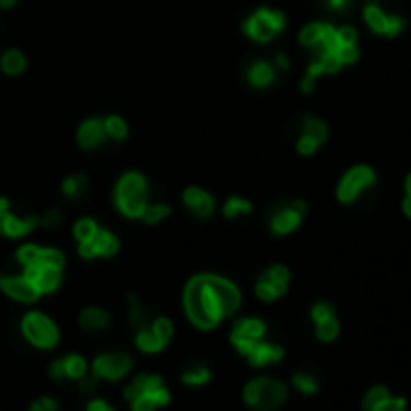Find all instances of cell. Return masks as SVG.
Instances as JSON below:
<instances>
[{
    "mask_svg": "<svg viewBox=\"0 0 411 411\" xmlns=\"http://www.w3.org/2000/svg\"><path fill=\"white\" fill-rule=\"evenodd\" d=\"M276 71H288L291 68V63H288V58L283 56V53H279V56H276Z\"/></svg>",
    "mask_w": 411,
    "mask_h": 411,
    "instance_id": "cell-43",
    "label": "cell"
},
{
    "mask_svg": "<svg viewBox=\"0 0 411 411\" xmlns=\"http://www.w3.org/2000/svg\"><path fill=\"white\" fill-rule=\"evenodd\" d=\"M29 411H58V407H56V402H53V400H48V397H41V400H36L32 404V409H29Z\"/></svg>",
    "mask_w": 411,
    "mask_h": 411,
    "instance_id": "cell-40",
    "label": "cell"
},
{
    "mask_svg": "<svg viewBox=\"0 0 411 411\" xmlns=\"http://www.w3.org/2000/svg\"><path fill=\"white\" fill-rule=\"evenodd\" d=\"M17 3H20V0H0V8H3V10H10V8H15Z\"/></svg>",
    "mask_w": 411,
    "mask_h": 411,
    "instance_id": "cell-46",
    "label": "cell"
},
{
    "mask_svg": "<svg viewBox=\"0 0 411 411\" xmlns=\"http://www.w3.org/2000/svg\"><path fill=\"white\" fill-rule=\"evenodd\" d=\"M375 184V172L368 165H358V167L348 170L346 175L341 177L339 189H336V196H339L341 204H353L360 196V192L370 189Z\"/></svg>",
    "mask_w": 411,
    "mask_h": 411,
    "instance_id": "cell-5",
    "label": "cell"
},
{
    "mask_svg": "<svg viewBox=\"0 0 411 411\" xmlns=\"http://www.w3.org/2000/svg\"><path fill=\"white\" fill-rule=\"evenodd\" d=\"M336 334H339V322H336V317H329V320H324V322H317V339H320V341H331Z\"/></svg>",
    "mask_w": 411,
    "mask_h": 411,
    "instance_id": "cell-31",
    "label": "cell"
},
{
    "mask_svg": "<svg viewBox=\"0 0 411 411\" xmlns=\"http://www.w3.org/2000/svg\"><path fill=\"white\" fill-rule=\"evenodd\" d=\"M78 145H80L83 150H97L104 145V140H107V131H104V121L97 119V116H90V119H85L80 126H78Z\"/></svg>",
    "mask_w": 411,
    "mask_h": 411,
    "instance_id": "cell-16",
    "label": "cell"
},
{
    "mask_svg": "<svg viewBox=\"0 0 411 411\" xmlns=\"http://www.w3.org/2000/svg\"><path fill=\"white\" fill-rule=\"evenodd\" d=\"M63 220L58 208H51V211H46L44 216H39V225L41 228H56V225Z\"/></svg>",
    "mask_w": 411,
    "mask_h": 411,
    "instance_id": "cell-37",
    "label": "cell"
},
{
    "mask_svg": "<svg viewBox=\"0 0 411 411\" xmlns=\"http://www.w3.org/2000/svg\"><path fill=\"white\" fill-rule=\"evenodd\" d=\"M48 373H51L53 380H61L66 378V370H63V360H53V365L48 368Z\"/></svg>",
    "mask_w": 411,
    "mask_h": 411,
    "instance_id": "cell-42",
    "label": "cell"
},
{
    "mask_svg": "<svg viewBox=\"0 0 411 411\" xmlns=\"http://www.w3.org/2000/svg\"><path fill=\"white\" fill-rule=\"evenodd\" d=\"M407 194H411V175L407 177Z\"/></svg>",
    "mask_w": 411,
    "mask_h": 411,
    "instance_id": "cell-48",
    "label": "cell"
},
{
    "mask_svg": "<svg viewBox=\"0 0 411 411\" xmlns=\"http://www.w3.org/2000/svg\"><path fill=\"white\" fill-rule=\"evenodd\" d=\"M324 3H327V8L334 10V12H348L353 5V0H324Z\"/></svg>",
    "mask_w": 411,
    "mask_h": 411,
    "instance_id": "cell-41",
    "label": "cell"
},
{
    "mask_svg": "<svg viewBox=\"0 0 411 411\" xmlns=\"http://www.w3.org/2000/svg\"><path fill=\"white\" fill-rule=\"evenodd\" d=\"M208 378H211V370H208L206 365H201V363H194V365H189L187 370H184V383H187V385H204Z\"/></svg>",
    "mask_w": 411,
    "mask_h": 411,
    "instance_id": "cell-30",
    "label": "cell"
},
{
    "mask_svg": "<svg viewBox=\"0 0 411 411\" xmlns=\"http://www.w3.org/2000/svg\"><path fill=\"white\" fill-rule=\"evenodd\" d=\"M184 305L192 322L201 329H211L240 308V291L220 276H196L184 293Z\"/></svg>",
    "mask_w": 411,
    "mask_h": 411,
    "instance_id": "cell-1",
    "label": "cell"
},
{
    "mask_svg": "<svg viewBox=\"0 0 411 411\" xmlns=\"http://www.w3.org/2000/svg\"><path fill=\"white\" fill-rule=\"evenodd\" d=\"M167 216H172V208L167 204H148L143 208V213H140V220L145 225H157Z\"/></svg>",
    "mask_w": 411,
    "mask_h": 411,
    "instance_id": "cell-27",
    "label": "cell"
},
{
    "mask_svg": "<svg viewBox=\"0 0 411 411\" xmlns=\"http://www.w3.org/2000/svg\"><path fill=\"white\" fill-rule=\"evenodd\" d=\"M182 201L187 206V211L199 220L211 218L213 211H216V199L201 187H187L182 194Z\"/></svg>",
    "mask_w": 411,
    "mask_h": 411,
    "instance_id": "cell-13",
    "label": "cell"
},
{
    "mask_svg": "<svg viewBox=\"0 0 411 411\" xmlns=\"http://www.w3.org/2000/svg\"><path fill=\"white\" fill-rule=\"evenodd\" d=\"M78 251H80L83 259H97V256L109 259V256H114L119 251V237L104 228H97V232L88 242L78 244Z\"/></svg>",
    "mask_w": 411,
    "mask_h": 411,
    "instance_id": "cell-9",
    "label": "cell"
},
{
    "mask_svg": "<svg viewBox=\"0 0 411 411\" xmlns=\"http://www.w3.org/2000/svg\"><path fill=\"white\" fill-rule=\"evenodd\" d=\"M150 329L155 331V334L160 336L165 343L172 339V331H175V329H172V322L167 320V317H157V320H152Z\"/></svg>",
    "mask_w": 411,
    "mask_h": 411,
    "instance_id": "cell-34",
    "label": "cell"
},
{
    "mask_svg": "<svg viewBox=\"0 0 411 411\" xmlns=\"http://www.w3.org/2000/svg\"><path fill=\"white\" fill-rule=\"evenodd\" d=\"M244 400L251 409L256 411H274L279 409L286 400V387L279 383V380L271 378H259L254 383L247 385L244 390Z\"/></svg>",
    "mask_w": 411,
    "mask_h": 411,
    "instance_id": "cell-4",
    "label": "cell"
},
{
    "mask_svg": "<svg viewBox=\"0 0 411 411\" xmlns=\"http://www.w3.org/2000/svg\"><path fill=\"white\" fill-rule=\"evenodd\" d=\"M404 213H407V216L411 218V194L407 196V199H404Z\"/></svg>",
    "mask_w": 411,
    "mask_h": 411,
    "instance_id": "cell-47",
    "label": "cell"
},
{
    "mask_svg": "<svg viewBox=\"0 0 411 411\" xmlns=\"http://www.w3.org/2000/svg\"><path fill=\"white\" fill-rule=\"evenodd\" d=\"M97 220H92V218H80L76 225H73V237H76V242L78 244H83V242H88L92 235L97 232Z\"/></svg>",
    "mask_w": 411,
    "mask_h": 411,
    "instance_id": "cell-28",
    "label": "cell"
},
{
    "mask_svg": "<svg viewBox=\"0 0 411 411\" xmlns=\"http://www.w3.org/2000/svg\"><path fill=\"white\" fill-rule=\"evenodd\" d=\"M136 343H138V348H143V351H148V353H155V351H160V348H165V341L150 327L138 329Z\"/></svg>",
    "mask_w": 411,
    "mask_h": 411,
    "instance_id": "cell-26",
    "label": "cell"
},
{
    "mask_svg": "<svg viewBox=\"0 0 411 411\" xmlns=\"http://www.w3.org/2000/svg\"><path fill=\"white\" fill-rule=\"evenodd\" d=\"M329 317H336L334 308H331L329 303H317L315 308H312V320L315 322H324V320H329Z\"/></svg>",
    "mask_w": 411,
    "mask_h": 411,
    "instance_id": "cell-36",
    "label": "cell"
},
{
    "mask_svg": "<svg viewBox=\"0 0 411 411\" xmlns=\"http://www.w3.org/2000/svg\"><path fill=\"white\" fill-rule=\"evenodd\" d=\"M131 404H133V411H152V409H155V407H157V404H155V402H152L148 395L138 397V400H133Z\"/></svg>",
    "mask_w": 411,
    "mask_h": 411,
    "instance_id": "cell-39",
    "label": "cell"
},
{
    "mask_svg": "<svg viewBox=\"0 0 411 411\" xmlns=\"http://www.w3.org/2000/svg\"><path fill=\"white\" fill-rule=\"evenodd\" d=\"M264 334H266V327L261 320H240L232 329V343L247 355L264 339Z\"/></svg>",
    "mask_w": 411,
    "mask_h": 411,
    "instance_id": "cell-12",
    "label": "cell"
},
{
    "mask_svg": "<svg viewBox=\"0 0 411 411\" xmlns=\"http://www.w3.org/2000/svg\"><path fill=\"white\" fill-rule=\"evenodd\" d=\"M0 288H3V291L8 293L10 298L20 300V303H34V300L41 296V293L36 291V286L24 274L22 276H8V279H0Z\"/></svg>",
    "mask_w": 411,
    "mask_h": 411,
    "instance_id": "cell-17",
    "label": "cell"
},
{
    "mask_svg": "<svg viewBox=\"0 0 411 411\" xmlns=\"http://www.w3.org/2000/svg\"><path fill=\"white\" fill-rule=\"evenodd\" d=\"M88 411H114L112 407H109V404H104L102 400H97V402H92L90 404V409Z\"/></svg>",
    "mask_w": 411,
    "mask_h": 411,
    "instance_id": "cell-45",
    "label": "cell"
},
{
    "mask_svg": "<svg viewBox=\"0 0 411 411\" xmlns=\"http://www.w3.org/2000/svg\"><path fill=\"white\" fill-rule=\"evenodd\" d=\"M34 228H39V216H15L10 211V201L0 199V235L24 237Z\"/></svg>",
    "mask_w": 411,
    "mask_h": 411,
    "instance_id": "cell-7",
    "label": "cell"
},
{
    "mask_svg": "<svg viewBox=\"0 0 411 411\" xmlns=\"http://www.w3.org/2000/svg\"><path fill=\"white\" fill-rule=\"evenodd\" d=\"M305 211H308V206H305L303 201H291V204L281 206L271 216V220H269L271 232L274 235H291V232L298 230V225L303 223Z\"/></svg>",
    "mask_w": 411,
    "mask_h": 411,
    "instance_id": "cell-10",
    "label": "cell"
},
{
    "mask_svg": "<svg viewBox=\"0 0 411 411\" xmlns=\"http://www.w3.org/2000/svg\"><path fill=\"white\" fill-rule=\"evenodd\" d=\"M95 385H97V380L95 378H80V387L85 390V392H92V390H95Z\"/></svg>",
    "mask_w": 411,
    "mask_h": 411,
    "instance_id": "cell-44",
    "label": "cell"
},
{
    "mask_svg": "<svg viewBox=\"0 0 411 411\" xmlns=\"http://www.w3.org/2000/svg\"><path fill=\"white\" fill-rule=\"evenodd\" d=\"M288 281H291L288 269L281 266V264H276V266L266 269V271L259 276V281H256V296H259L261 300H266V303H271V300L281 298L286 293Z\"/></svg>",
    "mask_w": 411,
    "mask_h": 411,
    "instance_id": "cell-8",
    "label": "cell"
},
{
    "mask_svg": "<svg viewBox=\"0 0 411 411\" xmlns=\"http://www.w3.org/2000/svg\"><path fill=\"white\" fill-rule=\"evenodd\" d=\"M247 213H251V204L244 199V196H230V199L225 201V206H223V216L228 220L247 216Z\"/></svg>",
    "mask_w": 411,
    "mask_h": 411,
    "instance_id": "cell-25",
    "label": "cell"
},
{
    "mask_svg": "<svg viewBox=\"0 0 411 411\" xmlns=\"http://www.w3.org/2000/svg\"><path fill=\"white\" fill-rule=\"evenodd\" d=\"M104 131H107V138H112V140H126L128 136V124H126V119H121L119 114H109V116H104Z\"/></svg>",
    "mask_w": 411,
    "mask_h": 411,
    "instance_id": "cell-24",
    "label": "cell"
},
{
    "mask_svg": "<svg viewBox=\"0 0 411 411\" xmlns=\"http://www.w3.org/2000/svg\"><path fill=\"white\" fill-rule=\"evenodd\" d=\"M109 322H112V317H109V312L102 308H88L80 315V324L88 331H104L109 327Z\"/></svg>",
    "mask_w": 411,
    "mask_h": 411,
    "instance_id": "cell-21",
    "label": "cell"
},
{
    "mask_svg": "<svg viewBox=\"0 0 411 411\" xmlns=\"http://www.w3.org/2000/svg\"><path fill=\"white\" fill-rule=\"evenodd\" d=\"M145 390H148V375H138V378L133 380V383L124 390V395H126L128 402H133V400H138V397H143Z\"/></svg>",
    "mask_w": 411,
    "mask_h": 411,
    "instance_id": "cell-33",
    "label": "cell"
},
{
    "mask_svg": "<svg viewBox=\"0 0 411 411\" xmlns=\"http://www.w3.org/2000/svg\"><path fill=\"white\" fill-rule=\"evenodd\" d=\"M283 27H286L283 12L271 10V8H259L244 20L242 32L247 34L251 41H256V44H266V41H271L274 36L283 32Z\"/></svg>",
    "mask_w": 411,
    "mask_h": 411,
    "instance_id": "cell-3",
    "label": "cell"
},
{
    "mask_svg": "<svg viewBox=\"0 0 411 411\" xmlns=\"http://www.w3.org/2000/svg\"><path fill=\"white\" fill-rule=\"evenodd\" d=\"M303 136H308L315 140L317 145H322L324 140L329 136V128L324 124L322 119H315V116H308V119L303 121Z\"/></svg>",
    "mask_w": 411,
    "mask_h": 411,
    "instance_id": "cell-22",
    "label": "cell"
},
{
    "mask_svg": "<svg viewBox=\"0 0 411 411\" xmlns=\"http://www.w3.org/2000/svg\"><path fill=\"white\" fill-rule=\"evenodd\" d=\"M293 383H296V387L300 392H305V395H312V392H317V380L308 375V373H298L296 378H293Z\"/></svg>",
    "mask_w": 411,
    "mask_h": 411,
    "instance_id": "cell-35",
    "label": "cell"
},
{
    "mask_svg": "<svg viewBox=\"0 0 411 411\" xmlns=\"http://www.w3.org/2000/svg\"><path fill=\"white\" fill-rule=\"evenodd\" d=\"M390 397V392L385 390V387H373L370 392L365 395V400H363V409L365 411H375L380 404H383L385 400Z\"/></svg>",
    "mask_w": 411,
    "mask_h": 411,
    "instance_id": "cell-32",
    "label": "cell"
},
{
    "mask_svg": "<svg viewBox=\"0 0 411 411\" xmlns=\"http://www.w3.org/2000/svg\"><path fill=\"white\" fill-rule=\"evenodd\" d=\"M22 331H24V336L39 348H51V346H56V341H58L56 324L48 320L46 315H41V312H29V315L22 320Z\"/></svg>",
    "mask_w": 411,
    "mask_h": 411,
    "instance_id": "cell-6",
    "label": "cell"
},
{
    "mask_svg": "<svg viewBox=\"0 0 411 411\" xmlns=\"http://www.w3.org/2000/svg\"><path fill=\"white\" fill-rule=\"evenodd\" d=\"M363 20L368 22V27L378 34L385 36H397L404 29V20L397 15H387L378 3H368L363 8Z\"/></svg>",
    "mask_w": 411,
    "mask_h": 411,
    "instance_id": "cell-11",
    "label": "cell"
},
{
    "mask_svg": "<svg viewBox=\"0 0 411 411\" xmlns=\"http://www.w3.org/2000/svg\"><path fill=\"white\" fill-rule=\"evenodd\" d=\"M61 189H63L66 199H71V201L80 199V196L88 192V177H85V175H71V177H66L63 184H61Z\"/></svg>",
    "mask_w": 411,
    "mask_h": 411,
    "instance_id": "cell-23",
    "label": "cell"
},
{
    "mask_svg": "<svg viewBox=\"0 0 411 411\" xmlns=\"http://www.w3.org/2000/svg\"><path fill=\"white\" fill-rule=\"evenodd\" d=\"M404 407H407V402L402 397H387L375 411H404Z\"/></svg>",
    "mask_w": 411,
    "mask_h": 411,
    "instance_id": "cell-38",
    "label": "cell"
},
{
    "mask_svg": "<svg viewBox=\"0 0 411 411\" xmlns=\"http://www.w3.org/2000/svg\"><path fill=\"white\" fill-rule=\"evenodd\" d=\"M92 370H95L97 378H107V380H119L124 378L128 370H131V358H128L126 353H104L100 358L95 360V365H92Z\"/></svg>",
    "mask_w": 411,
    "mask_h": 411,
    "instance_id": "cell-14",
    "label": "cell"
},
{
    "mask_svg": "<svg viewBox=\"0 0 411 411\" xmlns=\"http://www.w3.org/2000/svg\"><path fill=\"white\" fill-rule=\"evenodd\" d=\"M24 276L32 281L39 293H53L61 286V269L51 264H32L24 269Z\"/></svg>",
    "mask_w": 411,
    "mask_h": 411,
    "instance_id": "cell-15",
    "label": "cell"
},
{
    "mask_svg": "<svg viewBox=\"0 0 411 411\" xmlns=\"http://www.w3.org/2000/svg\"><path fill=\"white\" fill-rule=\"evenodd\" d=\"M247 358L251 365H269V363H276V360L283 358V348L274 346V343H266V341H259L247 353Z\"/></svg>",
    "mask_w": 411,
    "mask_h": 411,
    "instance_id": "cell-19",
    "label": "cell"
},
{
    "mask_svg": "<svg viewBox=\"0 0 411 411\" xmlns=\"http://www.w3.org/2000/svg\"><path fill=\"white\" fill-rule=\"evenodd\" d=\"M244 80H247L251 88L264 90V88H271L276 80V66L269 63L264 58H256L244 68Z\"/></svg>",
    "mask_w": 411,
    "mask_h": 411,
    "instance_id": "cell-18",
    "label": "cell"
},
{
    "mask_svg": "<svg viewBox=\"0 0 411 411\" xmlns=\"http://www.w3.org/2000/svg\"><path fill=\"white\" fill-rule=\"evenodd\" d=\"M114 206L119 208L121 216L140 218L143 208L148 206V182L140 172L131 170L119 177L114 187Z\"/></svg>",
    "mask_w": 411,
    "mask_h": 411,
    "instance_id": "cell-2",
    "label": "cell"
},
{
    "mask_svg": "<svg viewBox=\"0 0 411 411\" xmlns=\"http://www.w3.org/2000/svg\"><path fill=\"white\" fill-rule=\"evenodd\" d=\"M24 68H27V56H24L20 48H8V51L0 56V71H3L5 76L15 78L20 76Z\"/></svg>",
    "mask_w": 411,
    "mask_h": 411,
    "instance_id": "cell-20",
    "label": "cell"
},
{
    "mask_svg": "<svg viewBox=\"0 0 411 411\" xmlns=\"http://www.w3.org/2000/svg\"><path fill=\"white\" fill-rule=\"evenodd\" d=\"M63 370H66V378H73V380H80L85 373H88V365L80 355H66L63 358Z\"/></svg>",
    "mask_w": 411,
    "mask_h": 411,
    "instance_id": "cell-29",
    "label": "cell"
}]
</instances>
